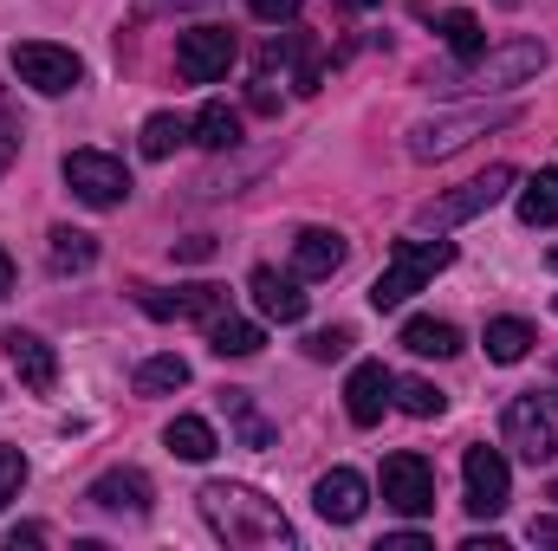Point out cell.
Listing matches in <instances>:
<instances>
[{
	"mask_svg": "<svg viewBox=\"0 0 558 551\" xmlns=\"http://www.w3.org/2000/svg\"><path fill=\"white\" fill-rule=\"evenodd\" d=\"M384 506L403 519H428L435 513V467L422 454H390L384 461Z\"/></svg>",
	"mask_w": 558,
	"mask_h": 551,
	"instance_id": "obj_10",
	"label": "cell"
},
{
	"mask_svg": "<svg viewBox=\"0 0 558 551\" xmlns=\"http://www.w3.org/2000/svg\"><path fill=\"white\" fill-rule=\"evenodd\" d=\"M208 254H215V241H208V234H195V241H182V247H175V260H208Z\"/></svg>",
	"mask_w": 558,
	"mask_h": 551,
	"instance_id": "obj_37",
	"label": "cell"
},
{
	"mask_svg": "<svg viewBox=\"0 0 558 551\" xmlns=\"http://www.w3.org/2000/svg\"><path fill=\"white\" fill-rule=\"evenodd\" d=\"M65 188L85 201V208H118L131 195V169L105 149H72L65 156Z\"/></svg>",
	"mask_w": 558,
	"mask_h": 551,
	"instance_id": "obj_8",
	"label": "cell"
},
{
	"mask_svg": "<svg viewBox=\"0 0 558 551\" xmlns=\"http://www.w3.org/2000/svg\"><path fill=\"white\" fill-rule=\"evenodd\" d=\"M403 351H416V357H454L461 351V331L448 318H410L403 325Z\"/></svg>",
	"mask_w": 558,
	"mask_h": 551,
	"instance_id": "obj_24",
	"label": "cell"
},
{
	"mask_svg": "<svg viewBox=\"0 0 558 551\" xmlns=\"http://www.w3.org/2000/svg\"><path fill=\"white\" fill-rule=\"evenodd\" d=\"M7 65H13V78L33 85L39 98H65V91H78V78H85V59H78L72 46H52V39H20V46L7 52Z\"/></svg>",
	"mask_w": 558,
	"mask_h": 551,
	"instance_id": "obj_5",
	"label": "cell"
},
{
	"mask_svg": "<svg viewBox=\"0 0 558 551\" xmlns=\"http://www.w3.org/2000/svg\"><path fill=\"white\" fill-rule=\"evenodd\" d=\"M312 506H318V519H331V526H357L364 506H371V480H364L357 467H331V474H318Z\"/></svg>",
	"mask_w": 558,
	"mask_h": 551,
	"instance_id": "obj_12",
	"label": "cell"
},
{
	"mask_svg": "<svg viewBox=\"0 0 558 551\" xmlns=\"http://www.w3.org/2000/svg\"><path fill=\"white\" fill-rule=\"evenodd\" d=\"M553 311H558V298H553Z\"/></svg>",
	"mask_w": 558,
	"mask_h": 551,
	"instance_id": "obj_46",
	"label": "cell"
},
{
	"mask_svg": "<svg viewBox=\"0 0 558 551\" xmlns=\"http://www.w3.org/2000/svg\"><path fill=\"white\" fill-rule=\"evenodd\" d=\"M260 344H267V331H260L254 318H234V311L208 318V351H215V357H254Z\"/></svg>",
	"mask_w": 558,
	"mask_h": 551,
	"instance_id": "obj_21",
	"label": "cell"
},
{
	"mask_svg": "<svg viewBox=\"0 0 558 551\" xmlns=\"http://www.w3.org/2000/svg\"><path fill=\"white\" fill-rule=\"evenodd\" d=\"M137 305L149 318H221L228 311V292L221 285H175V292H137Z\"/></svg>",
	"mask_w": 558,
	"mask_h": 551,
	"instance_id": "obj_14",
	"label": "cell"
},
{
	"mask_svg": "<svg viewBox=\"0 0 558 551\" xmlns=\"http://www.w3.org/2000/svg\"><path fill=\"white\" fill-rule=\"evenodd\" d=\"M182 383H189V364H182L175 351L137 364V396H169V390H182Z\"/></svg>",
	"mask_w": 558,
	"mask_h": 551,
	"instance_id": "obj_30",
	"label": "cell"
},
{
	"mask_svg": "<svg viewBox=\"0 0 558 551\" xmlns=\"http://www.w3.org/2000/svg\"><path fill=\"white\" fill-rule=\"evenodd\" d=\"M13 156H20V137H13V124H7V111H0V175L13 169Z\"/></svg>",
	"mask_w": 558,
	"mask_h": 551,
	"instance_id": "obj_35",
	"label": "cell"
},
{
	"mask_svg": "<svg viewBox=\"0 0 558 551\" xmlns=\"http://www.w3.org/2000/svg\"><path fill=\"white\" fill-rule=\"evenodd\" d=\"M162 441H169V454H175V461H215V448H221V441H215V428H208L202 415H175V421L162 428Z\"/></svg>",
	"mask_w": 558,
	"mask_h": 551,
	"instance_id": "obj_23",
	"label": "cell"
},
{
	"mask_svg": "<svg viewBox=\"0 0 558 551\" xmlns=\"http://www.w3.org/2000/svg\"><path fill=\"white\" fill-rule=\"evenodd\" d=\"M254 111H279V98H274V85H267V78L254 85Z\"/></svg>",
	"mask_w": 558,
	"mask_h": 551,
	"instance_id": "obj_40",
	"label": "cell"
},
{
	"mask_svg": "<svg viewBox=\"0 0 558 551\" xmlns=\"http://www.w3.org/2000/svg\"><path fill=\"white\" fill-rule=\"evenodd\" d=\"M513 169L507 162H494V169H481L474 182H461V188H448V195H435V201H422L416 208V234H448V228H461V221H474V215H487V208H500L507 195H513Z\"/></svg>",
	"mask_w": 558,
	"mask_h": 551,
	"instance_id": "obj_3",
	"label": "cell"
},
{
	"mask_svg": "<svg viewBox=\"0 0 558 551\" xmlns=\"http://www.w3.org/2000/svg\"><path fill=\"white\" fill-rule=\"evenodd\" d=\"M7 546L20 551V546H46V526H13V532H7Z\"/></svg>",
	"mask_w": 558,
	"mask_h": 551,
	"instance_id": "obj_38",
	"label": "cell"
},
{
	"mask_svg": "<svg viewBox=\"0 0 558 551\" xmlns=\"http://www.w3.org/2000/svg\"><path fill=\"white\" fill-rule=\"evenodd\" d=\"M149 7H208V0H149Z\"/></svg>",
	"mask_w": 558,
	"mask_h": 551,
	"instance_id": "obj_42",
	"label": "cell"
},
{
	"mask_svg": "<svg viewBox=\"0 0 558 551\" xmlns=\"http://www.w3.org/2000/svg\"><path fill=\"white\" fill-rule=\"evenodd\" d=\"M221 415H228V428L241 434V448H274V421L254 409L247 390H221Z\"/></svg>",
	"mask_w": 558,
	"mask_h": 551,
	"instance_id": "obj_22",
	"label": "cell"
},
{
	"mask_svg": "<svg viewBox=\"0 0 558 551\" xmlns=\"http://www.w3.org/2000/svg\"><path fill=\"white\" fill-rule=\"evenodd\" d=\"M20 487H26V454L20 448H0V506L20 500Z\"/></svg>",
	"mask_w": 558,
	"mask_h": 551,
	"instance_id": "obj_33",
	"label": "cell"
},
{
	"mask_svg": "<svg viewBox=\"0 0 558 551\" xmlns=\"http://www.w3.org/2000/svg\"><path fill=\"white\" fill-rule=\"evenodd\" d=\"M195 500H202L208 532L228 539V546H247V551H286L292 546V519L279 513L267 493H254V487H241V480H208Z\"/></svg>",
	"mask_w": 558,
	"mask_h": 551,
	"instance_id": "obj_1",
	"label": "cell"
},
{
	"mask_svg": "<svg viewBox=\"0 0 558 551\" xmlns=\"http://www.w3.org/2000/svg\"><path fill=\"white\" fill-rule=\"evenodd\" d=\"M228 65H234V33H228V26H189V33L175 39V72H182L189 85L228 78Z\"/></svg>",
	"mask_w": 558,
	"mask_h": 551,
	"instance_id": "obj_11",
	"label": "cell"
},
{
	"mask_svg": "<svg viewBox=\"0 0 558 551\" xmlns=\"http://www.w3.org/2000/svg\"><path fill=\"white\" fill-rule=\"evenodd\" d=\"M533 546H558V519H533Z\"/></svg>",
	"mask_w": 558,
	"mask_h": 551,
	"instance_id": "obj_39",
	"label": "cell"
},
{
	"mask_svg": "<svg viewBox=\"0 0 558 551\" xmlns=\"http://www.w3.org/2000/svg\"><path fill=\"white\" fill-rule=\"evenodd\" d=\"M390 403L403 415H416V421H435V415L448 409V396L435 390V383H422V377H397V390H390Z\"/></svg>",
	"mask_w": 558,
	"mask_h": 551,
	"instance_id": "obj_29",
	"label": "cell"
},
{
	"mask_svg": "<svg viewBox=\"0 0 558 551\" xmlns=\"http://www.w3.org/2000/svg\"><path fill=\"white\" fill-rule=\"evenodd\" d=\"M344 234L338 228H305L299 241H292V273L299 279H331L338 267H344Z\"/></svg>",
	"mask_w": 558,
	"mask_h": 551,
	"instance_id": "obj_17",
	"label": "cell"
},
{
	"mask_svg": "<svg viewBox=\"0 0 558 551\" xmlns=\"http://www.w3.org/2000/svg\"><path fill=\"white\" fill-rule=\"evenodd\" d=\"M46 260H52V273H92L98 267V241L85 228H52L46 234Z\"/></svg>",
	"mask_w": 558,
	"mask_h": 551,
	"instance_id": "obj_20",
	"label": "cell"
},
{
	"mask_svg": "<svg viewBox=\"0 0 558 551\" xmlns=\"http://www.w3.org/2000/svg\"><path fill=\"white\" fill-rule=\"evenodd\" d=\"M0 344H7V364H13V377H20L33 396H46V390L59 383V351H52L39 331H7Z\"/></svg>",
	"mask_w": 558,
	"mask_h": 551,
	"instance_id": "obj_13",
	"label": "cell"
},
{
	"mask_svg": "<svg viewBox=\"0 0 558 551\" xmlns=\"http://www.w3.org/2000/svg\"><path fill=\"white\" fill-rule=\"evenodd\" d=\"M481 344H487V357H494V364H520L539 338H533V325H526V318H494Z\"/></svg>",
	"mask_w": 558,
	"mask_h": 551,
	"instance_id": "obj_27",
	"label": "cell"
},
{
	"mask_svg": "<svg viewBox=\"0 0 558 551\" xmlns=\"http://www.w3.org/2000/svg\"><path fill=\"white\" fill-rule=\"evenodd\" d=\"M254 7V20H267V26H292L299 20V0H247Z\"/></svg>",
	"mask_w": 558,
	"mask_h": 551,
	"instance_id": "obj_34",
	"label": "cell"
},
{
	"mask_svg": "<svg viewBox=\"0 0 558 551\" xmlns=\"http://www.w3.org/2000/svg\"><path fill=\"white\" fill-rule=\"evenodd\" d=\"M13 292V260H7V247H0V298Z\"/></svg>",
	"mask_w": 558,
	"mask_h": 551,
	"instance_id": "obj_41",
	"label": "cell"
},
{
	"mask_svg": "<svg viewBox=\"0 0 558 551\" xmlns=\"http://www.w3.org/2000/svg\"><path fill=\"white\" fill-rule=\"evenodd\" d=\"M448 267H454V247H448L441 234H435V241H397L390 267L371 285V305H377V311H397V305H410L422 285L435 273H448Z\"/></svg>",
	"mask_w": 558,
	"mask_h": 551,
	"instance_id": "obj_4",
	"label": "cell"
},
{
	"mask_svg": "<svg viewBox=\"0 0 558 551\" xmlns=\"http://www.w3.org/2000/svg\"><path fill=\"white\" fill-rule=\"evenodd\" d=\"M461 480H468V513L474 519H500L507 513V500H513V467H507V454L500 448H468L461 454Z\"/></svg>",
	"mask_w": 558,
	"mask_h": 551,
	"instance_id": "obj_9",
	"label": "cell"
},
{
	"mask_svg": "<svg viewBox=\"0 0 558 551\" xmlns=\"http://www.w3.org/2000/svg\"><path fill=\"white\" fill-rule=\"evenodd\" d=\"M507 124H520V105H468V111H435V118H422L416 131H410V156H416V162H448V156H461L474 137L507 131Z\"/></svg>",
	"mask_w": 558,
	"mask_h": 551,
	"instance_id": "obj_2",
	"label": "cell"
},
{
	"mask_svg": "<svg viewBox=\"0 0 558 551\" xmlns=\"http://www.w3.org/2000/svg\"><path fill=\"white\" fill-rule=\"evenodd\" d=\"M546 267H553V273H558V247H553V254H546Z\"/></svg>",
	"mask_w": 558,
	"mask_h": 551,
	"instance_id": "obj_44",
	"label": "cell"
},
{
	"mask_svg": "<svg viewBox=\"0 0 558 551\" xmlns=\"http://www.w3.org/2000/svg\"><path fill=\"white\" fill-rule=\"evenodd\" d=\"M384 551H435V546H428L422 532H390V539H384Z\"/></svg>",
	"mask_w": 558,
	"mask_h": 551,
	"instance_id": "obj_36",
	"label": "cell"
},
{
	"mask_svg": "<svg viewBox=\"0 0 558 551\" xmlns=\"http://www.w3.org/2000/svg\"><path fill=\"white\" fill-rule=\"evenodd\" d=\"M189 137V124L175 118V111H156V118H143V156L149 162H162V156H175V143Z\"/></svg>",
	"mask_w": 558,
	"mask_h": 551,
	"instance_id": "obj_31",
	"label": "cell"
},
{
	"mask_svg": "<svg viewBox=\"0 0 558 551\" xmlns=\"http://www.w3.org/2000/svg\"><path fill=\"white\" fill-rule=\"evenodd\" d=\"M553 500H558V480H553Z\"/></svg>",
	"mask_w": 558,
	"mask_h": 551,
	"instance_id": "obj_45",
	"label": "cell"
},
{
	"mask_svg": "<svg viewBox=\"0 0 558 551\" xmlns=\"http://www.w3.org/2000/svg\"><path fill=\"white\" fill-rule=\"evenodd\" d=\"M553 370H558V364H553Z\"/></svg>",
	"mask_w": 558,
	"mask_h": 551,
	"instance_id": "obj_47",
	"label": "cell"
},
{
	"mask_svg": "<svg viewBox=\"0 0 558 551\" xmlns=\"http://www.w3.org/2000/svg\"><path fill=\"white\" fill-rule=\"evenodd\" d=\"M351 7H364V13H371V7H384V0H351Z\"/></svg>",
	"mask_w": 558,
	"mask_h": 551,
	"instance_id": "obj_43",
	"label": "cell"
},
{
	"mask_svg": "<svg viewBox=\"0 0 558 551\" xmlns=\"http://www.w3.org/2000/svg\"><path fill=\"white\" fill-rule=\"evenodd\" d=\"M344 351H351V331H344V325H331V331H312V338H305V357H312V364H331V357H344Z\"/></svg>",
	"mask_w": 558,
	"mask_h": 551,
	"instance_id": "obj_32",
	"label": "cell"
},
{
	"mask_svg": "<svg viewBox=\"0 0 558 551\" xmlns=\"http://www.w3.org/2000/svg\"><path fill=\"white\" fill-rule=\"evenodd\" d=\"M546 39H507V46H487L481 59H474V72H468V85L474 91H520L526 78H539L546 72Z\"/></svg>",
	"mask_w": 558,
	"mask_h": 551,
	"instance_id": "obj_7",
	"label": "cell"
},
{
	"mask_svg": "<svg viewBox=\"0 0 558 551\" xmlns=\"http://www.w3.org/2000/svg\"><path fill=\"white\" fill-rule=\"evenodd\" d=\"M247 292H254V305H260L274 325H299V318H305V292H299V273L286 279V273H274V267H254Z\"/></svg>",
	"mask_w": 558,
	"mask_h": 551,
	"instance_id": "obj_18",
	"label": "cell"
},
{
	"mask_svg": "<svg viewBox=\"0 0 558 551\" xmlns=\"http://www.w3.org/2000/svg\"><path fill=\"white\" fill-rule=\"evenodd\" d=\"M390 390H397V377H390L384 364H357L351 383H344V415H351L357 428H377L384 409H390Z\"/></svg>",
	"mask_w": 558,
	"mask_h": 551,
	"instance_id": "obj_15",
	"label": "cell"
},
{
	"mask_svg": "<svg viewBox=\"0 0 558 551\" xmlns=\"http://www.w3.org/2000/svg\"><path fill=\"white\" fill-rule=\"evenodd\" d=\"M500 434H507V448L520 454V461H553L558 454V396H539V390H526V396H513L507 415H500Z\"/></svg>",
	"mask_w": 558,
	"mask_h": 551,
	"instance_id": "obj_6",
	"label": "cell"
},
{
	"mask_svg": "<svg viewBox=\"0 0 558 551\" xmlns=\"http://www.w3.org/2000/svg\"><path fill=\"white\" fill-rule=\"evenodd\" d=\"M189 137L202 143V149H234V143H241V111H228V105L215 98V105H202V111H195Z\"/></svg>",
	"mask_w": 558,
	"mask_h": 551,
	"instance_id": "obj_25",
	"label": "cell"
},
{
	"mask_svg": "<svg viewBox=\"0 0 558 551\" xmlns=\"http://www.w3.org/2000/svg\"><path fill=\"white\" fill-rule=\"evenodd\" d=\"M85 500L98 506V513H131V519H143L149 513V480H143L137 467H111V474H98L92 487H85Z\"/></svg>",
	"mask_w": 558,
	"mask_h": 551,
	"instance_id": "obj_16",
	"label": "cell"
},
{
	"mask_svg": "<svg viewBox=\"0 0 558 551\" xmlns=\"http://www.w3.org/2000/svg\"><path fill=\"white\" fill-rule=\"evenodd\" d=\"M435 33H441V46H448L461 65H474V59L487 52V33H481V20H474L468 7H448V13H435Z\"/></svg>",
	"mask_w": 558,
	"mask_h": 551,
	"instance_id": "obj_19",
	"label": "cell"
},
{
	"mask_svg": "<svg viewBox=\"0 0 558 551\" xmlns=\"http://www.w3.org/2000/svg\"><path fill=\"white\" fill-rule=\"evenodd\" d=\"M286 59H292V91H299V98H312V91L325 85V65H318V46H312L305 33H286Z\"/></svg>",
	"mask_w": 558,
	"mask_h": 551,
	"instance_id": "obj_28",
	"label": "cell"
},
{
	"mask_svg": "<svg viewBox=\"0 0 558 551\" xmlns=\"http://www.w3.org/2000/svg\"><path fill=\"white\" fill-rule=\"evenodd\" d=\"M520 221L526 228H558V169H539L520 188Z\"/></svg>",
	"mask_w": 558,
	"mask_h": 551,
	"instance_id": "obj_26",
	"label": "cell"
}]
</instances>
